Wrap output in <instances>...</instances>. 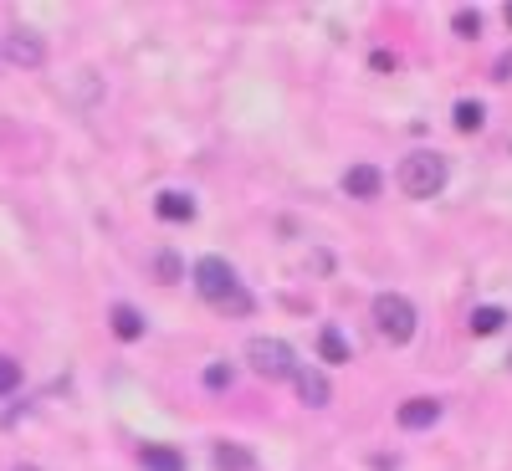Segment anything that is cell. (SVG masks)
<instances>
[{
	"label": "cell",
	"instance_id": "ba28073f",
	"mask_svg": "<svg viewBox=\"0 0 512 471\" xmlns=\"http://www.w3.org/2000/svg\"><path fill=\"white\" fill-rule=\"evenodd\" d=\"M344 190H349L354 200H374V195L384 190V175H379L374 164H354L349 175H344Z\"/></svg>",
	"mask_w": 512,
	"mask_h": 471
},
{
	"label": "cell",
	"instance_id": "8fae6325",
	"mask_svg": "<svg viewBox=\"0 0 512 471\" xmlns=\"http://www.w3.org/2000/svg\"><path fill=\"white\" fill-rule=\"evenodd\" d=\"M154 210H159L164 221H190V216H195V200L180 195V190H164V195L154 200Z\"/></svg>",
	"mask_w": 512,
	"mask_h": 471
},
{
	"label": "cell",
	"instance_id": "ffe728a7",
	"mask_svg": "<svg viewBox=\"0 0 512 471\" xmlns=\"http://www.w3.org/2000/svg\"><path fill=\"white\" fill-rule=\"evenodd\" d=\"M11 471H36V466H11Z\"/></svg>",
	"mask_w": 512,
	"mask_h": 471
},
{
	"label": "cell",
	"instance_id": "5bb4252c",
	"mask_svg": "<svg viewBox=\"0 0 512 471\" xmlns=\"http://www.w3.org/2000/svg\"><path fill=\"white\" fill-rule=\"evenodd\" d=\"M482 123H487V108L482 103H472V98L456 103V128H461V134H477Z\"/></svg>",
	"mask_w": 512,
	"mask_h": 471
},
{
	"label": "cell",
	"instance_id": "ac0fdd59",
	"mask_svg": "<svg viewBox=\"0 0 512 471\" xmlns=\"http://www.w3.org/2000/svg\"><path fill=\"white\" fill-rule=\"evenodd\" d=\"M205 384H210V390H226V384H231V369H226V364H210V369H205Z\"/></svg>",
	"mask_w": 512,
	"mask_h": 471
},
{
	"label": "cell",
	"instance_id": "6da1fadb",
	"mask_svg": "<svg viewBox=\"0 0 512 471\" xmlns=\"http://www.w3.org/2000/svg\"><path fill=\"white\" fill-rule=\"evenodd\" d=\"M195 292L205 297L210 308H226V313H251V292L241 287V277H236V267L231 262H221V256H200L195 262Z\"/></svg>",
	"mask_w": 512,
	"mask_h": 471
},
{
	"label": "cell",
	"instance_id": "5b68a950",
	"mask_svg": "<svg viewBox=\"0 0 512 471\" xmlns=\"http://www.w3.org/2000/svg\"><path fill=\"white\" fill-rule=\"evenodd\" d=\"M0 57L31 72V67H41V62H47V41H41L36 31H11V36H6V47H0Z\"/></svg>",
	"mask_w": 512,
	"mask_h": 471
},
{
	"label": "cell",
	"instance_id": "44dd1931",
	"mask_svg": "<svg viewBox=\"0 0 512 471\" xmlns=\"http://www.w3.org/2000/svg\"><path fill=\"white\" fill-rule=\"evenodd\" d=\"M507 26H512V6H507Z\"/></svg>",
	"mask_w": 512,
	"mask_h": 471
},
{
	"label": "cell",
	"instance_id": "52a82bcc",
	"mask_svg": "<svg viewBox=\"0 0 512 471\" xmlns=\"http://www.w3.org/2000/svg\"><path fill=\"white\" fill-rule=\"evenodd\" d=\"M292 384H297V395H303V405H313V410H323L328 405V379H323V369H303L297 364V374H292Z\"/></svg>",
	"mask_w": 512,
	"mask_h": 471
},
{
	"label": "cell",
	"instance_id": "277c9868",
	"mask_svg": "<svg viewBox=\"0 0 512 471\" xmlns=\"http://www.w3.org/2000/svg\"><path fill=\"white\" fill-rule=\"evenodd\" d=\"M246 364L262 374V379H292L297 374V354L282 344V338H246Z\"/></svg>",
	"mask_w": 512,
	"mask_h": 471
},
{
	"label": "cell",
	"instance_id": "9c48e42d",
	"mask_svg": "<svg viewBox=\"0 0 512 471\" xmlns=\"http://www.w3.org/2000/svg\"><path fill=\"white\" fill-rule=\"evenodd\" d=\"M210 461H216V471H256V456L246 446H236V441H216Z\"/></svg>",
	"mask_w": 512,
	"mask_h": 471
},
{
	"label": "cell",
	"instance_id": "d6986e66",
	"mask_svg": "<svg viewBox=\"0 0 512 471\" xmlns=\"http://www.w3.org/2000/svg\"><path fill=\"white\" fill-rule=\"evenodd\" d=\"M159 277H164V282L180 277V262H175V256H159Z\"/></svg>",
	"mask_w": 512,
	"mask_h": 471
},
{
	"label": "cell",
	"instance_id": "e0dca14e",
	"mask_svg": "<svg viewBox=\"0 0 512 471\" xmlns=\"http://www.w3.org/2000/svg\"><path fill=\"white\" fill-rule=\"evenodd\" d=\"M16 384H21V364H16V359H6V354H0V395H11Z\"/></svg>",
	"mask_w": 512,
	"mask_h": 471
},
{
	"label": "cell",
	"instance_id": "2e32d148",
	"mask_svg": "<svg viewBox=\"0 0 512 471\" xmlns=\"http://www.w3.org/2000/svg\"><path fill=\"white\" fill-rule=\"evenodd\" d=\"M451 26H456V36H466V41L482 36V16H477V11H456V16H451Z\"/></svg>",
	"mask_w": 512,
	"mask_h": 471
},
{
	"label": "cell",
	"instance_id": "30bf717a",
	"mask_svg": "<svg viewBox=\"0 0 512 471\" xmlns=\"http://www.w3.org/2000/svg\"><path fill=\"white\" fill-rule=\"evenodd\" d=\"M144 471H185V456L175 446H139Z\"/></svg>",
	"mask_w": 512,
	"mask_h": 471
},
{
	"label": "cell",
	"instance_id": "7a4b0ae2",
	"mask_svg": "<svg viewBox=\"0 0 512 471\" xmlns=\"http://www.w3.org/2000/svg\"><path fill=\"white\" fill-rule=\"evenodd\" d=\"M446 159L436 154V149H415V154H405L400 159V190L410 195V200H431V195H441L446 190Z\"/></svg>",
	"mask_w": 512,
	"mask_h": 471
},
{
	"label": "cell",
	"instance_id": "3957f363",
	"mask_svg": "<svg viewBox=\"0 0 512 471\" xmlns=\"http://www.w3.org/2000/svg\"><path fill=\"white\" fill-rule=\"evenodd\" d=\"M374 328H379V338H390V344H410L415 338V303L410 297H400V292H379L374 297Z\"/></svg>",
	"mask_w": 512,
	"mask_h": 471
},
{
	"label": "cell",
	"instance_id": "4fadbf2b",
	"mask_svg": "<svg viewBox=\"0 0 512 471\" xmlns=\"http://www.w3.org/2000/svg\"><path fill=\"white\" fill-rule=\"evenodd\" d=\"M318 354H323L328 364H349V344H344V333H338V328H323V333H318Z\"/></svg>",
	"mask_w": 512,
	"mask_h": 471
},
{
	"label": "cell",
	"instance_id": "9a60e30c",
	"mask_svg": "<svg viewBox=\"0 0 512 471\" xmlns=\"http://www.w3.org/2000/svg\"><path fill=\"white\" fill-rule=\"evenodd\" d=\"M502 323H507V313H502V308H477V313H472V333H482V338H487V333H497Z\"/></svg>",
	"mask_w": 512,
	"mask_h": 471
},
{
	"label": "cell",
	"instance_id": "7c38bea8",
	"mask_svg": "<svg viewBox=\"0 0 512 471\" xmlns=\"http://www.w3.org/2000/svg\"><path fill=\"white\" fill-rule=\"evenodd\" d=\"M113 333L123 338V344H134V338H144V318L128 308V303H118V308H113Z\"/></svg>",
	"mask_w": 512,
	"mask_h": 471
},
{
	"label": "cell",
	"instance_id": "8992f818",
	"mask_svg": "<svg viewBox=\"0 0 512 471\" xmlns=\"http://www.w3.org/2000/svg\"><path fill=\"white\" fill-rule=\"evenodd\" d=\"M395 420L405 425V431H431V425L441 420V400H425V395H415V400H405V405L395 410Z\"/></svg>",
	"mask_w": 512,
	"mask_h": 471
}]
</instances>
